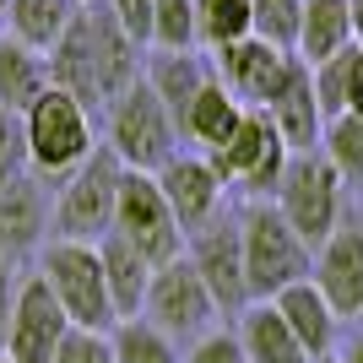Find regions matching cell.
I'll list each match as a JSON object with an SVG mask.
<instances>
[{
  "label": "cell",
  "mask_w": 363,
  "mask_h": 363,
  "mask_svg": "<svg viewBox=\"0 0 363 363\" xmlns=\"http://www.w3.org/2000/svg\"><path fill=\"white\" fill-rule=\"evenodd\" d=\"M44 60H49V87L71 92L87 114H104L141 76V44H130V33L108 16L104 0H92L76 11V22Z\"/></svg>",
  "instance_id": "obj_1"
},
{
  "label": "cell",
  "mask_w": 363,
  "mask_h": 363,
  "mask_svg": "<svg viewBox=\"0 0 363 363\" xmlns=\"http://www.w3.org/2000/svg\"><path fill=\"white\" fill-rule=\"evenodd\" d=\"M22 141H28V174H38L44 184H60L98 147V114H87L71 92L44 87L22 108Z\"/></svg>",
  "instance_id": "obj_2"
},
{
  "label": "cell",
  "mask_w": 363,
  "mask_h": 363,
  "mask_svg": "<svg viewBox=\"0 0 363 363\" xmlns=\"http://www.w3.org/2000/svg\"><path fill=\"white\" fill-rule=\"evenodd\" d=\"M239 223V250H244V288L250 303L255 298H277L282 288L303 282L315 266V250L288 228V217L277 212L272 201H244Z\"/></svg>",
  "instance_id": "obj_3"
},
{
  "label": "cell",
  "mask_w": 363,
  "mask_h": 363,
  "mask_svg": "<svg viewBox=\"0 0 363 363\" xmlns=\"http://www.w3.org/2000/svg\"><path fill=\"white\" fill-rule=\"evenodd\" d=\"M120 174L125 163L98 141L87 152V163L71 168L60 179V190L49 196V233L76 244H98L114 228V201H120Z\"/></svg>",
  "instance_id": "obj_4"
},
{
  "label": "cell",
  "mask_w": 363,
  "mask_h": 363,
  "mask_svg": "<svg viewBox=\"0 0 363 363\" xmlns=\"http://www.w3.org/2000/svg\"><path fill=\"white\" fill-rule=\"evenodd\" d=\"M104 147L114 152L125 168H136V174H157L174 152H184V141H179L174 114L157 104V92L136 76V82L104 108Z\"/></svg>",
  "instance_id": "obj_5"
},
{
  "label": "cell",
  "mask_w": 363,
  "mask_h": 363,
  "mask_svg": "<svg viewBox=\"0 0 363 363\" xmlns=\"http://www.w3.org/2000/svg\"><path fill=\"white\" fill-rule=\"evenodd\" d=\"M38 277L49 282V293H55V303L65 309L71 325H82V331H108V325H114V303H108V288H104L98 244L44 239V250H38Z\"/></svg>",
  "instance_id": "obj_6"
},
{
  "label": "cell",
  "mask_w": 363,
  "mask_h": 363,
  "mask_svg": "<svg viewBox=\"0 0 363 363\" xmlns=\"http://www.w3.org/2000/svg\"><path fill=\"white\" fill-rule=\"evenodd\" d=\"M342 190H347V184L336 179V168L325 163L320 152H293L288 168H282V179H277L272 206L288 217V228L309 250H320V244L342 228Z\"/></svg>",
  "instance_id": "obj_7"
},
{
  "label": "cell",
  "mask_w": 363,
  "mask_h": 363,
  "mask_svg": "<svg viewBox=\"0 0 363 363\" xmlns=\"http://www.w3.org/2000/svg\"><path fill=\"white\" fill-rule=\"evenodd\" d=\"M212 174L223 179V190H244L250 201H272L277 196V179H282V168H288L293 152L282 147V136L272 130V120L260 114V108H244L239 130L223 141L217 152H201Z\"/></svg>",
  "instance_id": "obj_8"
},
{
  "label": "cell",
  "mask_w": 363,
  "mask_h": 363,
  "mask_svg": "<svg viewBox=\"0 0 363 363\" xmlns=\"http://www.w3.org/2000/svg\"><path fill=\"white\" fill-rule=\"evenodd\" d=\"M114 239H125L147 266H168L184 255V228L174 223V206L163 201L152 174L125 168L120 174V201H114Z\"/></svg>",
  "instance_id": "obj_9"
},
{
  "label": "cell",
  "mask_w": 363,
  "mask_h": 363,
  "mask_svg": "<svg viewBox=\"0 0 363 363\" xmlns=\"http://www.w3.org/2000/svg\"><path fill=\"white\" fill-rule=\"evenodd\" d=\"M141 320L157 325L168 342H196L217 325V303L206 293V282L196 277L190 260H168V266H152V282H147V298H141Z\"/></svg>",
  "instance_id": "obj_10"
},
{
  "label": "cell",
  "mask_w": 363,
  "mask_h": 363,
  "mask_svg": "<svg viewBox=\"0 0 363 363\" xmlns=\"http://www.w3.org/2000/svg\"><path fill=\"white\" fill-rule=\"evenodd\" d=\"M65 331H71L65 309L55 303L49 282L33 272V277L16 282V303H11V325H6V347H0V358H11V363H49L55 347L65 342Z\"/></svg>",
  "instance_id": "obj_11"
},
{
  "label": "cell",
  "mask_w": 363,
  "mask_h": 363,
  "mask_svg": "<svg viewBox=\"0 0 363 363\" xmlns=\"http://www.w3.org/2000/svg\"><path fill=\"white\" fill-rule=\"evenodd\" d=\"M184 260L196 266V277L206 282L212 293L217 315H239L244 303H250V288H244V250H239V223L233 217H217L206 223L201 233L184 239Z\"/></svg>",
  "instance_id": "obj_12"
},
{
  "label": "cell",
  "mask_w": 363,
  "mask_h": 363,
  "mask_svg": "<svg viewBox=\"0 0 363 363\" xmlns=\"http://www.w3.org/2000/svg\"><path fill=\"white\" fill-rule=\"evenodd\" d=\"M288 71H293V55L277 49V44H266V38H255V33L212 49V76L239 98L244 108H266Z\"/></svg>",
  "instance_id": "obj_13"
},
{
  "label": "cell",
  "mask_w": 363,
  "mask_h": 363,
  "mask_svg": "<svg viewBox=\"0 0 363 363\" xmlns=\"http://www.w3.org/2000/svg\"><path fill=\"white\" fill-rule=\"evenodd\" d=\"M157 190H163V201L174 206V223L184 228V239L190 233H201L206 223H217L223 217V201H228V190H223V179L212 174V163L201 157V152H174L157 174Z\"/></svg>",
  "instance_id": "obj_14"
},
{
  "label": "cell",
  "mask_w": 363,
  "mask_h": 363,
  "mask_svg": "<svg viewBox=\"0 0 363 363\" xmlns=\"http://www.w3.org/2000/svg\"><path fill=\"white\" fill-rule=\"evenodd\" d=\"M309 282L325 293V303L336 309V320H358L363 315V228L342 223L331 239L315 250Z\"/></svg>",
  "instance_id": "obj_15"
},
{
  "label": "cell",
  "mask_w": 363,
  "mask_h": 363,
  "mask_svg": "<svg viewBox=\"0 0 363 363\" xmlns=\"http://www.w3.org/2000/svg\"><path fill=\"white\" fill-rule=\"evenodd\" d=\"M49 233V190L38 174H16L0 184V260L38 255Z\"/></svg>",
  "instance_id": "obj_16"
},
{
  "label": "cell",
  "mask_w": 363,
  "mask_h": 363,
  "mask_svg": "<svg viewBox=\"0 0 363 363\" xmlns=\"http://www.w3.org/2000/svg\"><path fill=\"white\" fill-rule=\"evenodd\" d=\"M272 130L282 136L288 152H320V136H325V114L315 104V82H309V65L293 55V71L282 76V87L272 92V104L260 108Z\"/></svg>",
  "instance_id": "obj_17"
},
{
  "label": "cell",
  "mask_w": 363,
  "mask_h": 363,
  "mask_svg": "<svg viewBox=\"0 0 363 363\" xmlns=\"http://www.w3.org/2000/svg\"><path fill=\"white\" fill-rule=\"evenodd\" d=\"M141 82L157 92V104L179 125L190 98L212 82V60H201L196 49H152V55H141Z\"/></svg>",
  "instance_id": "obj_18"
},
{
  "label": "cell",
  "mask_w": 363,
  "mask_h": 363,
  "mask_svg": "<svg viewBox=\"0 0 363 363\" xmlns=\"http://www.w3.org/2000/svg\"><path fill=\"white\" fill-rule=\"evenodd\" d=\"M272 303H277V315L288 320V331L298 336V347L309 352L315 363L336 352V325H342V320H336V309L325 303V293H320L309 277L293 282V288H282Z\"/></svg>",
  "instance_id": "obj_19"
},
{
  "label": "cell",
  "mask_w": 363,
  "mask_h": 363,
  "mask_svg": "<svg viewBox=\"0 0 363 363\" xmlns=\"http://www.w3.org/2000/svg\"><path fill=\"white\" fill-rule=\"evenodd\" d=\"M233 336H239V347H244V363H315L309 352L298 347V336L288 331V320L277 315L272 298L244 303Z\"/></svg>",
  "instance_id": "obj_20"
},
{
  "label": "cell",
  "mask_w": 363,
  "mask_h": 363,
  "mask_svg": "<svg viewBox=\"0 0 363 363\" xmlns=\"http://www.w3.org/2000/svg\"><path fill=\"white\" fill-rule=\"evenodd\" d=\"M239 120H244V104L212 76V82H206V87L190 98V108H184L179 141H184L190 152H217L228 136H233V130H239Z\"/></svg>",
  "instance_id": "obj_21"
},
{
  "label": "cell",
  "mask_w": 363,
  "mask_h": 363,
  "mask_svg": "<svg viewBox=\"0 0 363 363\" xmlns=\"http://www.w3.org/2000/svg\"><path fill=\"white\" fill-rule=\"evenodd\" d=\"M76 11H82V0H6L0 6V28H6V38L49 55L65 38V28L76 22Z\"/></svg>",
  "instance_id": "obj_22"
},
{
  "label": "cell",
  "mask_w": 363,
  "mask_h": 363,
  "mask_svg": "<svg viewBox=\"0 0 363 363\" xmlns=\"http://www.w3.org/2000/svg\"><path fill=\"white\" fill-rule=\"evenodd\" d=\"M98 260H104V288H108V303H114V325L136 320L141 298H147V282H152V266L125 239H114V233L98 239Z\"/></svg>",
  "instance_id": "obj_23"
},
{
  "label": "cell",
  "mask_w": 363,
  "mask_h": 363,
  "mask_svg": "<svg viewBox=\"0 0 363 363\" xmlns=\"http://www.w3.org/2000/svg\"><path fill=\"white\" fill-rule=\"evenodd\" d=\"M342 49H352L347 0H303L293 55H298L303 65H320V60H331V55H342Z\"/></svg>",
  "instance_id": "obj_24"
},
{
  "label": "cell",
  "mask_w": 363,
  "mask_h": 363,
  "mask_svg": "<svg viewBox=\"0 0 363 363\" xmlns=\"http://www.w3.org/2000/svg\"><path fill=\"white\" fill-rule=\"evenodd\" d=\"M44 87H49V60L38 49H28V44H16V38L0 33V108L22 114Z\"/></svg>",
  "instance_id": "obj_25"
},
{
  "label": "cell",
  "mask_w": 363,
  "mask_h": 363,
  "mask_svg": "<svg viewBox=\"0 0 363 363\" xmlns=\"http://www.w3.org/2000/svg\"><path fill=\"white\" fill-rule=\"evenodd\" d=\"M108 347H114V363H179V342H168L157 325L147 320H120V325H108Z\"/></svg>",
  "instance_id": "obj_26"
},
{
  "label": "cell",
  "mask_w": 363,
  "mask_h": 363,
  "mask_svg": "<svg viewBox=\"0 0 363 363\" xmlns=\"http://www.w3.org/2000/svg\"><path fill=\"white\" fill-rule=\"evenodd\" d=\"M320 157L336 168V179H342V184H363V120H358V114H336V120H325Z\"/></svg>",
  "instance_id": "obj_27"
},
{
  "label": "cell",
  "mask_w": 363,
  "mask_h": 363,
  "mask_svg": "<svg viewBox=\"0 0 363 363\" xmlns=\"http://www.w3.org/2000/svg\"><path fill=\"white\" fill-rule=\"evenodd\" d=\"M196 38L201 49L250 38V0H196Z\"/></svg>",
  "instance_id": "obj_28"
},
{
  "label": "cell",
  "mask_w": 363,
  "mask_h": 363,
  "mask_svg": "<svg viewBox=\"0 0 363 363\" xmlns=\"http://www.w3.org/2000/svg\"><path fill=\"white\" fill-rule=\"evenodd\" d=\"M147 49H201L196 0H152V44Z\"/></svg>",
  "instance_id": "obj_29"
},
{
  "label": "cell",
  "mask_w": 363,
  "mask_h": 363,
  "mask_svg": "<svg viewBox=\"0 0 363 363\" xmlns=\"http://www.w3.org/2000/svg\"><path fill=\"white\" fill-rule=\"evenodd\" d=\"M298 11H303V0H250V33L293 55V44H298Z\"/></svg>",
  "instance_id": "obj_30"
},
{
  "label": "cell",
  "mask_w": 363,
  "mask_h": 363,
  "mask_svg": "<svg viewBox=\"0 0 363 363\" xmlns=\"http://www.w3.org/2000/svg\"><path fill=\"white\" fill-rule=\"evenodd\" d=\"M352 55H358V44L342 49V55H331V60L309 65V82H315V104L325 120H336V114H347V82H352Z\"/></svg>",
  "instance_id": "obj_31"
},
{
  "label": "cell",
  "mask_w": 363,
  "mask_h": 363,
  "mask_svg": "<svg viewBox=\"0 0 363 363\" xmlns=\"http://www.w3.org/2000/svg\"><path fill=\"white\" fill-rule=\"evenodd\" d=\"M49 363H114L108 331H82V325H71V331H65V342L55 347V358H49Z\"/></svg>",
  "instance_id": "obj_32"
},
{
  "label": "cell",
  "mask_w": 363,
  "mask_h": 363,
  "mask_svg": "<svg viewBox=\"0 0 363 363\" xmlns=\"http://www.w3.org/2000/svg\"><path fill=\"white\" fill-rule=\"evenodd\" d=\"M179 363H244V347H239V336H233V325H212L206 336H196L184 347Z\"/></svg>",
  "instance_id": "obj_33"
},
{
  "label": "cell",
  "mask_w": 363,
  "mask_h": 363,
  "mask_svg": "<svg viewBox=\"0 0 363 363\" xmlns=\"http://www.w3.org/2000/svg\"><path fill=\"white\" fill-rule=\"evenodd\" d=\"M28 174V141H22V114L0 108V184Z\"/></svg>",
  "instance_id": "obj_34"
},
{
  "label": "cell",
  "mask_w": 363,
  "mask_h": 363,
  "mask_svg": "<svg viewBox=\"0 0 363 363\" xmlns=\"http://www.w3.org/2000/svg\"><path fill=\"white\" fill-rule=\"evenodd\" d=\"M104 6H108V16L130 33V44H141V49L152 44V0H104Z\"/></svg>",
  "instance_id": "obj_35"
},
{
  "label": "cell",
  "mask_w": 363,
  "mask_h": 363,
  "mask_svg": "<svg viewBox=\"0 0 363 363\" xmlns=\"http://www.w3.org/2000/svg\"><path fill=\"white\" fill-rule=\"evenodd\" d=\"M16 260H0V347H6V325H11V303H16Z\"/></svg>",
  "instance_id": "obj_36"
},
{
  "label": "cell",
  "mask_w": 363,
  "mask_h": 363,
  "mask_svg": "<svg viewBox=\"0 0 363 363\" xmlns=\"http://www.w3.org/2000/svg\"><path fill=\"white\" fill-rule=\"evenodd\" d=\"M347 114L363 120V49L352 55V82H347Z\"/></svg>",
  "instance_id": "obj_37"
},
{
  "label": "cell",
  "mask_w": 363,
  "mask_h": 363,
  "mask_svg": "<svg viewBox=\"0 0 363 363\" xmlns=\"http://www.w3.org/2000/svg\"><path fill=\"white\" fill-rule=\"evenodd\" d=\"M347 16H352V44L363 49V0H347Z\"/></svg>",
  "instance_id": "obj_38"
},
{
  "label": "cell",
  "mask_w": 363,
  "mask_h": 363,
  "mask_svg": "<svg viewBox=\"0 0 363 363\" xmlns=\"http://www.w3.org/2000/svg\"><path fill=\"white\" fill-rule=\"evenodd\" d=\"M336 358H342V363H363V336H352V342L336 352Z\"/></svg>",
  "instance_id": "obj_39"
},
{
  "label": "cell",
  "mask_w": 363,
  "mask_h": 363,
  "mask_svg": "<svg viewBox=\"0 0 363 363\" xmlns=\"http://www.w3.org/2000/svg\"><path fill=\"white\" fill-rule=\"evenodd\" d=\"M320 363H342V358H336V352H331V358H320Z\"/></svg>",
  "instance_id": "obj_40"
},
{
  "label": "cell",
  "mask_w": 363,
  "mask_h": 363,
  "mask_svg": "<svg viewBox=\"0 0 363 363\" xmlns=\"http://www.w3.org/2000/svg\"><path fill=\"white\" fill-rule=\"evenodd\" d=\"M82 6H92V0H82Z\"/></svg>",
  "instance_id": "obj_41"
},
{
  "label": "cell",
  "mask_w": 363,
  "mask_h": 363,
  "mask_svg": "<svg viewBox=\"0 0 363 363\" xmlns=\"http://www.w3.org/2000/svg\"><path fill=\"white\" fill-rule=\"evenodd\" d=\"M0 363H11V358H0Z\"/></svg>",
  "instance_id": "obj_42"
},
{
  "label": "cell",
  "mask_w": 363,
  "mask_h": 363,
  "mask_svg": "<svg viewBox=\"0 0 363 363\" xmlns=\"http://www.w3.org/2000/svg\"><path fill=\"white\" fill-rule=\"evenodd\" d=\"M0 6H6V0H0Z\"/></svg>",
  "instance_id": "obj_43"
},
{
  "label": "cell",
  "mask_w": 363,
  "mask_h": 363,
  "mask_svg": "<svg viewBox=\"0 0 363 363\" xmlns=\"http://www.w3.org/2000/svg\"><path fill=\"white\" fill-rule=\"evenodd\" d=\"M0 33H6V28H0Z\"/></svg>",
  "instance_id": "obj_44"
}]
</instances>
